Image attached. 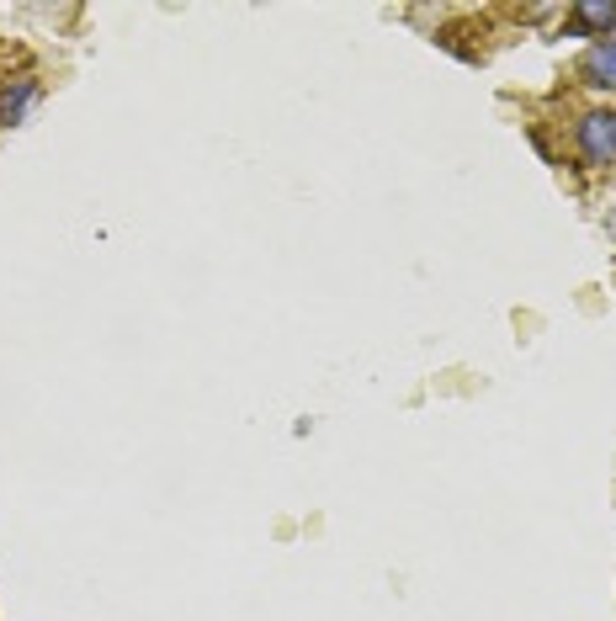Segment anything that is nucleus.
<instances>
[{"mask_svg": "<svg viewBox=\"0 0 616 621\" xmlns=\"http://www.w3.org/2000/svg\"><path fill=\"white\" fill-rule=\"evenodd\" d=\"M574 149L590 170L616 166V112L612 107H590L574 118Z\"/></svg>", "mask_w": 616, "mask_h": 621, "instance_id": "obj_1", "label": "nucleus"}, {"mask_svg": "<svg viewBox=\"0 0 616 621\" xmlns=\"http://www.w3.org/2000/svg\"><path fill=\"white\" fill-rule=\"evenodd\" d=\"M569 38H616V0H574L569 6Z\"/></svg>", "mask_w": 616, "mask_h": 621, "instance_id": "obj_2", "label": "nucleus"}, {"mask_svg": "<svg viewBox=\"0 0 616 621\" xmlns=\"http://www.w3.org/2000/svg\"><path fill=\"white\" fill-rule=\"evenodd\" d=\"M579 80H585L590 91H616V38H600V43L585 48Z\"/></svg>", "mask_w": 616, "mask_h": 621, "instance_id": "obj_3", "label": "nucleus"}, {"mask_svg": "<svg viewBox=\"0 0 616 621\" xmlns=\"http://www.w3.org/2000/svg\"><path fill=\"white\" fill-rule=\"evenodd\" d=\"M32 101H38V80H32V74L6 80V86H0V128H17V122L32 112Z\"/></svg>", "mask_w": 616, "mask_h": 621, "instance_id": "obj_4", "label": "nucleus"}]
</instances>
